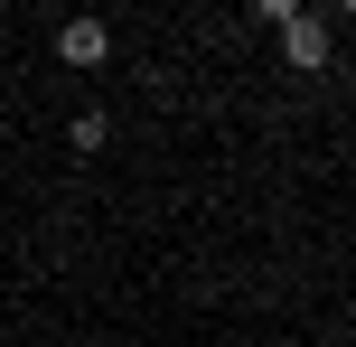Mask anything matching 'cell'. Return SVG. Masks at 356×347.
<instances>
[{
  "mask_svg": "<svg viewBox=\"0 0 356 347\" xmlns=\"http://www.w3.org/2000/svg\"><path fill=\"white\" fill-rule=\"evenodd\" d=\"M282 56H291V75H319L328 66V19H300V10H291L282 19Z\"/></svg>",
  "mask_w": 356,
  "mask_h": 347,
  "instance_id": "obj_1",
  "label": "cell"
},
{
  "mask_svg": "<svg viewBox=\"0 0 356 347\" xmlns=\"http://www.w3.org/2000/svg\"><path fill=\"white\" fill-rule=\"evenodd\" d=\"M56 56H66V66H104V56H113L104 19H66V29H56Z\"/></svg>",
  "mask_w": 356,
  "mask_h": 347,
  "instance_id": "obj_2",
  "label": "cell"
}]
</instances>
